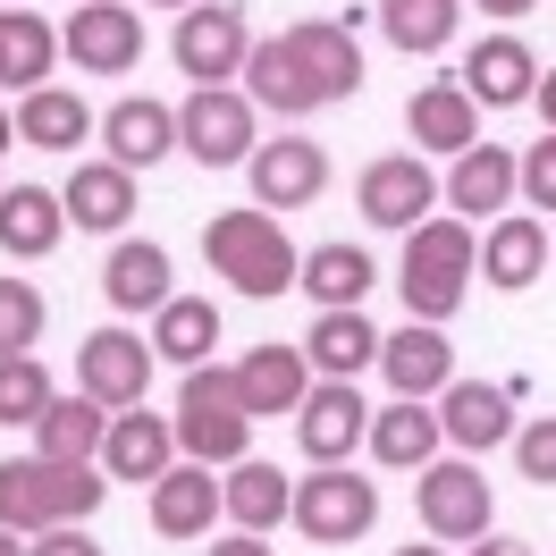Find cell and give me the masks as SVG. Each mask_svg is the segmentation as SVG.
Returning <instances> with one entry per match:
<instances>
[{"mask_svg": "<svg viewBox=\"0 0 556 556\" xmlns=\"http://www.w3.org/2000/svg\"><path fill=\"white\" fill-rule=\"evenodd\" d=\"M472 278H481V237H472V219H421V228H405V262H396L405 320H439V329H447L455 304L472 295Z\"/></svg>", "mask_w": 556, "mask_h": 556, "instance_id": "obj_1", "label": "cell"}, {"mask_svg": "<svg viewBox=\"0 0 556 556\" xmlns=\"http://www.w3.org/2000/svg\"><path fill=\"white\" fill-rule=\"evenodd\" d=\"M110 497L102 464H60V455H9L0 464V522L17 540L35 531H60V522H85Z\"/></svg>", "mask_w": 556, "mask_h": 556, "instance_id": "obj_2", "label": "cell"}, {"mask_svg": "<svg viewBox=\"0 0 556 556\" xmlns=\"http://www.w3.org/2000/svg\"><path fill=\"white\" fill-rule=\"evenodd\" d=\"M203 262L228 278L237 295H253V304L287 295V287H295V270H304V253L287 244V228H278L262 203H253V211H219V219L203 228Z\"/></svg>", "mask_w": 556, "mask_h": 556, "instance_id": "obj_3", "label": "cell"}, {"mask_svg": "<svg viewBox=\"0 0 556 556\" xmlns=\"http://www.w3.org/2000/svg\"><path fill=\"white\" fill-rule=\"evenodd\" d=\"M177 455L186 464H211V472H228L253 455V414H244L237 396V371H219V363H194L186 388H177Z\"/></svg>", "mask_w": 556, "mask_h": 556, "instance_id": "obj_4", "label": "cell"}, {"mask_svg": "<svg viewBox=\"0 0 556 556\" xmlns=\"http://www.w3.org/2000/svg\"><path fill=\"white\" fill-rule=\"evenodd\" d=\"M287 522H295L304 540H320V548H346V540H363V531L380 522V481H363L354 464H313V472L295 481Z\"/></svg>", "mask_w": 556, "mask_h": 556, "instance_id": "obj_5", "label": "cell"}, {"mask_svg": "<svg viewBox=\"0 0 556 556\" xmlns=\"http://www.w3.org/2000/svg\"><path fill=\"white\" fill-rule=\"evenodd\" d=\"M253 102H244L237 85H194L186 102H177V152L186 161H203V169H244L253 161Z\"/></svg>", "mask_w": 556, "mask_h": 556, "instance_id": "obj_6", "label": "cell"}, {"mask_svg": "<svg viewBox=\"0 0 556 556\" xmlns=\"http://www.w3.org/2000/svg\"><path fill=\"white\" fill-rule=\"evenodd\" d=\"M414 506H421V531H430V540H481L489 515H497V497H489L472 455H430L414 472Z\"/></svg>", "mask_w": 556, "mask_h": 556, "instance_id": "obj_7", "label": "cell"}, {"mask_svg": "<svg viewBox=\"0 0 556 556\" xmlns=\"http://www.w3.org/2000/svg\"><path fill=\"white\" fill-rule=\"evenodd\" d=\"M287 60H295V85L313 93V110L329 102H354L363 93V51H354V35L338 26V17H304V26H287Z\"/></svg>", "mask_w": 556, "mask_h": 556, "instance_id": "obj_8", "label": "cell"}, {"mask_svg": "<svg viewBox=\"0 0 556 556\" xmlns=\"http://www.w3.org/2000/svg\"><path fill=\"white\" fill-rule=\"evenodd\" d=\"M152 338H136V329H93L85 346H76V388L93 396V405H110V414H127V405H143V388H152Z\"/></svg>", "mask_w": 556, "mask_h": 556, "instance_id": "obj_9", "label": "cell"}, {"mask_svg": "<svg viewBox=\"0 0 556 556\" xmlns=\"http://www.w3.org/2000/svg\"><path fill=\"white\" fill-rule=\"evenodd\" d=\"M177 68L194 76V85H228V76H244V51H253V26H244V9H228V0H194L186 17H177Z\"/></svg>", "mask_w": 556, "mask_h": 556, "instance_id": "obj_10", "label": "cell"}, {"mask_svg": "<svg viewBox=\"0 0 556 556\" xmlns=\"http://www.w3.org/2000/svg\"><path fill=\"white\" fill-rule=\"evenodd\" d=\"M60 51L85 76H127L143 60V17L118 9V0H76V17L60 26Z\"/></svg>", "mask_w": 556, "mask_h": 556, "instance_id": "obj_11", "label": "cell"}, {"mask_svg": "<svg viewBox=\"0 0 556 556\" xmlns=\"http://www.w3.org/2000/svg\"><path fill=\"white\" fill-rule=\"evenodd\" d=\"M354 203H363V219L371 228H421L430 219V203H439V177L421 169V152H388V161H371V169L354 177Z\"/></svg>", "mask_w": 556, "mask_h": 556, "instance_id": "obj_12", "label": "cell"}, {"mask_svg": "<svg viewBox=\"0 0 556 556\" xmlns=\"http://www.w3.org/2000/svg\"><path fill=\"white\" fill-rule=\"evenodd\" d=\"M363 430H371V405L354 396V380H313L304 388V405H295V447L313 455V464H346L363 447Z\"/></svg>", "mask_w": 556, "mask_h": 556, "instance_id": "obj_13", "label": "cell"}, {"mask_svg": "<svg viewBox=\"0 0 556 556\" xmlns=\"http://www.w3.org/2000/svg\"><path fill=\"white\" fill-rule=\"evenodd\" d=\"M244 177H253V203L262 211H304L329 186V152L313 136H278V143H253Z\"/></svg>", "mask_w": 556, "mask_h": 556, "instance_id": "obj_14", "label": "cell"}, {"mask_svg": "<svg viewBox=\"0 0 556 556\" xmlns=\"http://www.w3.org/2000/svg\"><path fill=\"white\" fill-rule=\"evenodd\" d=\"M455 85L472 93V110H522L540 93V60H531L522 35H489V42H472V60L455 68Z\"/></svg>", "mask_w": 556, "mask_h": 556, "instance_id": "obj_15", "label": "cell"}, {"mask_svg": "<svg viewBox=\"0 0 556 556\" xmlns=\"http://www.w3.org/2000/svg\"><path fill=\"white\" fill-rule=\"evenodd\" d=\"M439 430H447L464 455H489L515 439V388L497 380H447L439 388Z\"/></svg>", "mask_w": 556, "mask_h": 556, "instance_id": "obj_16", "label": "cell"}, {"mask_svg": "<svg viewBox=\"0 0 556 556\" xmlns=\"http://www.w3.org/2000/svg\"><path fill=\"white\" fill-rule=\"evenodd\" d=\"M177 464V421L169 414H143V405H127V414H110V439H102V472L110 481H161Z\"/></svg>", "mask_w": 556, "mask_h": 556, "instance_id": "obj_17", "label": "cell"}, {"mask_svg": "<svg viewBox=\"0 0 556 556\" xmlns=\"http://www.w3.org/2000/svg\"><path fill=\"white\" fill-rule=\"evenodd\" d=\"M405 136H414V152H472L481 143V110H472V93L455 85V76H430L414 102H405Z\"/></svg>", "mask_w": 556, "mask_h": 556, "instance_id": "obj_18", "label": "cell"}, {"mask_svg": "<svg viewBox=\"0 0 556 556\" xmlns=\"http://www.w3.org/2000/svg\"><path fill=\"white\" fill-rule=\"evenodd\" d=\"M380 371H388V388L396 396H439V388L455 380V346H447V329L439 320H405L396 338H380Z\"/></svg>", "mask_w": 556, "mask_h": 556, "instance_id": "obj_19", "label": "cell"}, {"mask_svg": "<svg viewBox=\"0 0 556 556\" xmlns=\"http://www.w3.org/2000/svg\"><path fill=\"white\" fill-rule=\"evenodd\" d=\"M93 136L110 143V161H118V169H152V161H169V152H177V110L152 102V93H127V102L102 110V127H93Z\"/></svg>", "mask_w": 556, "mask_h": 556, "instance_id": "obj_20", "label": "cell"}, {"mask_svg": "<svg viewBox=\"0 0 556 556\" xmlns=\"http://www.w3.org/2000/svg\"><path fill=\"white\" fill-rule=\"evenodd\" d=\"M304 388H313V363H304V346H253L237 363V396H244V414L253 421H270V414H295L304 405Z\"/></svg>", "mask_w": 556, "mask_h": 556, "instance_id": "obj_21", "label": "cell"}, {"mask_svg": "<svg viewBox=\"0 0 556 556\" xmlns=\"http://www.w3.org/2000/svg\"><path fill=\"white\" fill-rule=\"evenodd\" d=\"M102 295L118 304V313H161L177 287H169V244L152 237H118L102 262Z\"/></svg>", "mask_w": 556, "mask_h": 556, "instance_id": "obj_22", "label": "cell"}, {"mask_svg": "<svg viewBox=\"0 0 556 556\" xmlns=\"http://www.w3.org/2000/svg\"><path fill=\"white\" fill-rule=\"evenodd\" d=\"M540 270H548V228H540L531 211H497L489 237H481V278L506 287V295H522Z\"/></svg>", "mask_w": 556, "mask_h": 556, "instance_id": "obj_23", "label": "cell"}, {"mask_svg": "<svg viewBox=\"0 0 556 556\" xmlns=\"http://www.w3.org/2000/svg\"><path fill=\"white\" fill-rule=\"evenodd\" d=\"M60 211H68L76 228H93V237H118L127 211H136V169H118V161H76V177L60 186Z\"/></svg>", "mask_w": 556, "mask_h": 556, "instance_id": "obj_24", "label": "cell"}, {"mask_svg": "<svg viewBox=\"0 0 556 556\" xmlns=\"http://www.w3.org/2000/svg\"><path fill=\"white\" fill-rule=\"evenodd\" d=\"M515 177L522 161L506 152V143H472V152H455V169H447V211H464V219H489V211H506L515 203Z\"/></svg>", "mask_w": 556, "mask_h": 556, "instance_id": "obj_25", "label": "cell"}, {"mask_svg": "<svg viewBox=\"0 0 556 556\" xmlns=\"http://www.w3.org/2000/svg\"><path fill=\"white\" fill-rule=\"evenodd\" d=\"M363 439H371V455H380L388 472H421L430 455L447 447V430H439V405H421V396H396V405H380Z\"/></svg>", "mask_w": 556, "mask_h": 556, "instance_id": "obj_26", "label": "cell"}, {"mask_svg": "<svg viewBox=\"0 0 556 556\" xmlns=\"http://www.w3.org/2000/svg\"><path fill=\"white\" fill-rule=\"evenodd\" d=\"M211 522H219L211 464H169V472L152 481V531H161V540H203Z\"/></svg>", "mask_w": 556, "mask_h": 556, "instance_id": "obj_27", "label": "cell"}, {"mask_svg": "<svg viewBox=\"0 0 556 556\" xmlns=\"http://www.w3.org/2000/svg\"><path fill=\"white\" fill-rule=\"evenodd\" d=\"M60 237H68V211H60L51 186H9L0 194V253L9 262H42V253H60Z\"/></svg>", "mask_w": 556, "mask_h": 556, "instance_id": "obj_28", "label": "cell"}, {"mask_svg": "<svg viewBox=\"0 0 556 556\" xmlns=\"http://www.w3.org/2000/svg\"><path fill=\"white\" fill-rule=\"evenodd\" d=\"M287 506H295V481H287L278 464H262V455L228 464V481H219V515L237 522V531H278Z\"/></svg>", "mask_w": 556, "mask_h": 556, "instance_id": "obj_29", "label": "cell"}, {"mask_svg": "<svg viewBox=\"0 0 556 556\" xmlns=\"http://www.w3.org/2000/svg\"><path fill=\"white\" fill-rule=\"evenodd\" d=\"M102 439H110V405H93L85 388L51 396L35 421V455H60V464H102Z\"/></svg>", "mask_w": 556, "mask_h": 556, "instance_id": "obj_30", "label": "cell"}, {"mask_svg": "<svg viewBox=\"0 0 556 556\" xmlns=\"http://www.w3.org/2000/svg\"><path fill=\"white\" fill-rule=\"evenodd\" d=\"M304 363H313L320 380H354V371H371V363H380V329L363 320V304H346V313H320L313 338H304Z\"/></svg>", "mask_w": 556, "mask_h": 556, "instance_id": "obj_31", "label": "cell"}, {"mask_svg": "<svg viewBox=\"0 0 556 556\" xmlns=\"http://www.w3.org/2000/svg\"><path fill=\"white\" fill-rule=\"evenodd\" d=\"M93 127H102V118L76 102L68 85H35V93H17V143H35V152H76Z\"/></svg>", "mask_w": 556, "mask_h": 556, "instance_id": "obj_32", "label": "cell"}, {"mask_svg": "<svg viewBox=\"0 0 556 556\" xmlns=\"http://www.w3.org/2000/svg\"><path fill=\"white\" fill-rule=\"evenodd\" d=\"M371 253H363V244H313V253H304V270H295V287H304V295H313L320 313H346V304H363V295H371Z\"/></svg>", "mask_w": 556, "mask_h": 556, "instance_id": "obj_33", "label": "cell"}, {"mask_svg": "<svg viewBox=\"0 0 556 556\" xmlns=\"http://www.w3.org/2000/svg\"><path fill=\"white\" fill-rule=\"evenodd\" d=\"M211 346H219V304L211 295H169L161 313H152V354L161 363H211Z\"/></svg>", "mask_w": 556, "mask_h": 556, "instance_id": "obj_34", "label": "cell"}, {"mask_svg": "<svg viewBox=\"0 0 556 556\" xmlns=\"http://www.w3.org/2000/svg\"><path fill=\"white\" fill-rule=\"evenodd\" d=\"M464 26V0H380V35L405 51V60H439Z\"/></svg>", "mask_w": 556, "mask_h": 556, "instance_id": "obj_35", "label": "cell"}, {"mask_svg": "<svg viewBox=\"0 0 556 556\" xmlns=\"http://www.w3.org/2000/svg\"><path fill=\"white\" fill-rule=\"evenodd\" d=\"M51 60H60V35L42 26L35 9H0V76L17 93H35L42 76H51Z\"/></svg>", "mask_w": 556, "mask_h": 556, "instance_id": "obj_36", "label": "cell"}, {"mask_svg": "<svg viewBox=\"0 0 556 556\" xmlns=\"http://www.w3.org/2000/svg\"><path fill=\"white\" fill-rule=\"evenodd\" d=\"M51 396L60 388H51V371H42L35 354H0V430H35Z\"/></svg>", "mask_w": 556, "mask_h": 556, "instance_id": "obj_37", "label": "cell"}, {"mask_svg": "<svg viewBox=\"0 0 556 556\" xmlns=\"http://www.w3.org/2000/svg\"><path fill=\"white\" fill-rule=\"evenodd\" d=\"M42 320H51V304L35 278H0V354H35Z\"/></svg>", "mask_w": 556, "mask_h": 556, "instance_id": "obj_38", "label": "cell"}, {"mask_svg": "<svg viewBox=\"0 0 556 556\" xmlns=\"http://www.w3.org/2000/svg\"><path fill=\"white\" fill-rule=\"evenodd\" d=\"M515 464H522V481H540V489H556V414H540V421H515Z\"/></svg>", "mask_w": 556, "mask_h": 556, "instance_id": "obj_39", "label": "cell"}, {"mask_svg": "<svg viewBox=\"0 0 556 556\" xmlns=\"http://www.w3.org/2000/svg\"><path fill=\"white\" fill-rule=\"evenodd\" d=\"M515 194L531 211H556V136H540L531 152H522V177H515Z\"/></svg>", "mask_w": 556, "mask_h": 556, "instance_id": "obj_40", "label": "cell"}, {"mask_svg": "<svg viewBox=\"0 0 556 556\" xmlns=\"http://www.w3.org/2000/svg\"><path fill=\"white\" fill-rule=\"evenodd\" d=\"M26 556H102V540H93L85 522H60V531H35Z\"/></svg>", "mask_w": 556, "mask_h": 556, "instance_id": "obj_41", "label": "cell"}, {"mask_svg": "<svg viewBox=\"0 0 556 556\" xmlns=\"http://www.w3.org/2000/svg\"><path fill=\"white\" fill-rule=\"evenodd\" d=\"M203 556H278V548H262V531H228V540H211Z\"/></svg>", "mask_w": 556, "mask_h": 556, "instance_id": "obj_42", "label": "cell"}, {"mask_svg": "<svg viewBox=\"0 0 556 556\" xmlns=\"http://www.w3.org/2000/svg\"><path fill=\"white\" fill-rule=\"evenodd\" d=\"M472 556H531V540H506V531H481V540H472Z\"/></svg>", "mask_w": 556, "mask_h": 556, "instance_id": "obj_43", "label": "cell"}, {"mask_svg": "<svg viewBox=\"0 0 556 556\" xmlns=\"http://www.w3.org/2000/svg\"><path fill=\"white\" fill-rule=\"evenodd\" d=\"M531 102H540V118H548V136H556V68L540 76V93H531Z\"/></svg>", "mask_w": 556, "mask_h": 556, "instance_id": "obj_44", "label": "cell"}, {"mask_svg": "<svg viewBox=\"0 0 556 556\" xmlns=\"http://www.w3.org/2000/svg\"><path fill=\"white\" fill-rule=\"evenodd\" d=\"M472 9H489V17H531V0H472Z\"/></svg>", "mask_w": 556, "mask_h": 556, "instance_id": "obj_45", "label": "cell"}, {"mask_svg": "<svg viewBox=\"0 0 556 556\" xmlns=\"http://www.w3.org/2000/svg\"><path fill=\"white\" fill-rule=\"evenodd\" d=\"M9 143H17V118H9V110H0V152H9Z\"/></svg>", "mask_w": 556, "mask_h": 556, "instance_id": "obj_46", "label": "cell"}, {"mask_svg": "<svg viewBox=\"0 0 556 556\" xmlns=\"http://www.w3.org/2000/svg\"><path fill=\"white\" fill-rule=\"evenodd\" d=\"M0 556H26V548H17V531H9V522H0Z\"/></svg>", "mask_w": 556, "mask_h": 556, "instance_id": "obj_47", "label": "cell"}, {"mask_svg": "<svg viewBox=\"0 0 556 556\" xmlns=\"http://www.w3.org/2000/svg\"><path fill=\"white\" fill-rule=\"evenodd\" d=\"M143 9H177V17H186V9H194V0H143Z\"/></svg>", "mask_w": 556, "mask_h": 556, "instance_id": "obj_48", "label": "cell"}, {"mask_svg": "<svg viewBox=\"0 0 556 556\" xmlns=\"http://www.w3.org/2000/svg\"><path fill=\"white\" fill-rule=\"evenodd\" d=\"M388 556H447V548H388Z\"/></svg>", "mask_w": 556, "mask_h": 556, "instance_id": "obj_49", "label": "cell"}, {"mask_svg": "<svg viewBox=\"0 0 556 556\" xmlns=\"http://www.w3.org/2000/svg\"><path fill=\"white\" fill-rule=\"evenodd\" d=\"M9 9H26V0H9Z\"/></svg>", "mask_w": 556, "mask_h": 556, "instance_id": "obj_50", "label": "cell"}, {"mask_svg": "<svg viewBox=\"0 0 556 556\" xmlns=\"http://www.w3.org/2000/svg\"><path fill=\"white\" fill-rule=\"evenodd\" d=\"M0 85H9V76H0Z\"/></svg>", "mask_w": 556, "mask_h": 556, "instance_id": "obj_51", "label": "cell"}]
</instances>
